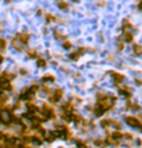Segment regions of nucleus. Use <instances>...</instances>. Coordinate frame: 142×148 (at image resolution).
<instances>
[{
  "label": "nucleus",
  "instance_id": "10",
  "mask_svg": "<svg viewBox=\"0 0 142 148\" xmlns=\"http://www.w3.org/2000/svg\"><path fill=\"white\" fill-rule=\"evenodd\" d=\"M59 7H61V8H66L68 4H66V3H59Z\"/></svg>",
  "mask_w": 142,
  "mask_h": 148
},
{
  "label": "nucleus",
  "instance_id": "3",
  "mask_svg": "<svg viewBox=\"0 0 142 148\" xmlns=\"http://www.w3.org/2000/svg\"><path fill=\"white\" fill-rule=\"evenodd\" d=\"M43 80H44V82H53V80H54V78L51 76V75H46V76L43 78Z\"/></svg>",
  "mask_w": 142,
  "mask_h": 148
},
{
  "label": "nucleus",
  "instance_id": "2",
  "mask_svg": "<svg viewBox=\"0 0 142 148\" xmlns=\"http://www.w3.org/2000/svg\"><path fill=\"white\" fill-rule=\"evenodd\" d=\"M104 110H105L104 107H101V105H98V107L95 108V111H94V112H95V115H97V116H101L102 114H104Z\"/></svg>",
  "mask_w": 142,
  "mask_h": 148
},
{
  "label": "nucleus",
  "instance_id": "8",
  "mask_svg": "<svg viewBox=\"0 0 142 148\" xmlns=\"http://www.w3.org/2000/svg\"><path fill=\"white\" fill-rule=\"evenodd\" d=\"M115 76H116V80H119V82L123 80V76H121V75H115Z\"/></svg>",
  "mask_w": 142,
  "mask_h": 148
},
{
  "label": "nucleus",
  "instance_id": "11",
  "mask_svg": "<svg viewBox=\"0 0 142 148\" xmlns=\"http://www.w3.org/2000/svg\"><path fill=\"white\" fill-rule=\"evenodd\" d=\"M113 137H115V138H120L121 134H120V133H115V134H113Z\"/></svg>",
  "mask_w": 142,
  "mask_h": 148
},
{
  "label": "nucleus",
  "instance_id": "12",
  "mask_svg": "<svg viewBox=\"0 0 142 148\" xmlns=\"http://www.w3.org/2000/svg\"><path fill=\"white\" fill-rule=\"evenodd\" d=\"M0 47H1V48L4 47V40H1V39H0Z\"/></svg>",
  "mask_w": 142,
  "mask_h": 148
},
{
  "label": "nucleus",
  "instance_id": "9",
  "mask_svg": "<svg viewBox=\"0 0 142 148\" xmlns=\"http://www.w3.org/2000/svg\"><path fill=\"white\" fill-rule=\"evenodd\" d=\"M64 47H65V48H69V47H71V43H69V42H65V43H64Z\"/></svg>",
  "mask_w": 142,
  "mask_h": 148
},
{
  "label": "nucleus",
  "instance_id": "4",
  "mask_svg": "<svg viewBox=\"0 0 142 148\" xmlns=\"http://www.w3.org/2000/svg\"><path fill=\"white\" fill-rule=\"evenodd\" d=\"M37 65L40 66V68H43V66L46 65V61H44V60H39V61H37Z\"/></svg>",
  "mask_w": 142,
  "mask_h": 148
},
{
  "label": "nucleus",
  "instance_id": "7",
  "mask_svg": "<svg viewBox=\"0 0 142 148\" xmlns=\"http://www.w3.org/2000/svg\"><path fill=\"white\" fill-rule=\"evenodd\" d=\"M126 40L131 42V40H133V36H131V35H130V33H127V35H126Z\"/></svg>",
  "mask_w": 142,
  "mask_h": 148
},
{
  "label": "nucleus",
  "instance_id": "14",
  "mask_svg": "<svg viewBox=\"0 0 142 148\" xmlns=\"http://www.w3.org/2000/svg\"><path fill=\"white\" fill-rule=\"evenodd\" d=\"M139 8H142V3H141V4H139Z\"/></svg>",
  "mask_w": 142,
  "mask_h": 148
},
{
  "label": "nucleus",
  "instance_id": "13",
  "mask_svg": "<svg viewBox=\"0 0 142 148\" xmlns=\"http://www.w3.org/2000/svg\"><path fill=\"white\" fill-rule=\"evenodd\" d=\"M1 62H3V58H1V57H0V64H1Z\"/></svg>",
  "mask_w": 142,
  "mask_h": 148
},
{
  "label": "nucleus",
  "instance_id": "6",
  "mask_svg": "<svg viewBox=\"0 0 142 148\" xmlns=\"http://www.w3.org/2000/svg\"><path fill=\"white\" fill-rule=\"evenodd\" d=\"M30 141L36 142V144H40V140H39V138H36V137H32V138H30Z\"/></svg>",
  "mask_w": 142,
  "mask_h": 148
},
{
  "label": "nucleus",
  "instance_id": "1",
  "mask_svg": "<svg viewBox=\"0 0 142 148\" xmlns=\"http://www.w3.org/2000/svg\"><path fill=\"white\" fill-rule=\"evenodd\" d=\"M126 120H127V123L130 124V126H133V128H137V126H139V122L137 118H133V116H127L126 118Z\"/></svg>",
  "mask_w": 142,
  "mask_h": 148
},
{
  "label": "nucleus",
  "instance_id": "5",
  "mask_svg": "<svg viewBox=\"0 0 142 148\" xmlns=\"http://www.w3.org/2000/svg\"><path fill=\"white\" fill-rule=\"evenodd\" d=\"M135 53H137V54H141V53H142V47H139V46H135Z\"/></svg>",
  "mask_w": 142,
  "mask_h": 148
}]
</instances>
